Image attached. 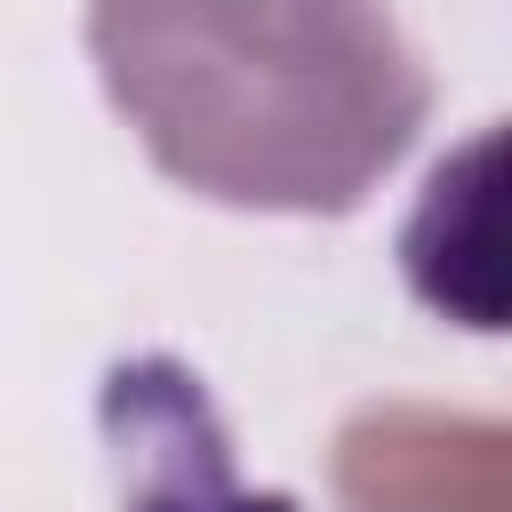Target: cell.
I'll list each match as a JSON object with an SVG mask.
<instances>
[{
  "mask_svg": "<svg viewBox=\"0 0 512 512\" xmlns=\"http://www.w3.org/2000/svg\"><path fill=\"white\" fill-rule=\"evenodd\" d=\"M88 40L152 160L232 208H352L432 104L376 0H96Z\"/></svg>",
  "mask_w": 512,
  "mask_h": 512,
  "instance_id": "1",
  "label": "cell"
}]
</instances>
